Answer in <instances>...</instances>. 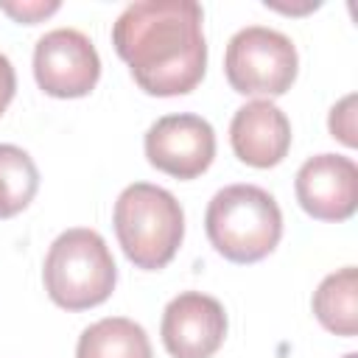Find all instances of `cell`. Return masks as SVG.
Listing matches in <instances>:
<instances>
[{"instance_id":"4fadbf2b","label":"cell","mask_w":358,"mask_h":358,"mask_svg":"<svg viewBox=\"0 0 358 358\" xmlns=\"http://www.w3.org/2000/svg\"><path fill=\"white\" fill-rule=\"evenodd\" d=\"M39 190V171L28 151L0 143V218L22 213Z\"/></svg>"},{"instance_id":"30bf717a","label":"cell","mask_w":358,"mask_h":358,"mask_svg":"<svg viewBox=\"0 0 358 358\" xmlns=\"http://www.w3.org/2000/svg\"><path fill=\"white\" fill-rule=\"evenodd\" d=\"M229 143L241 162L252 168H274L291 148V123L274 101L257 98L232 115Z\"/></svg>"},{"instance_id":"5b68a950","label":"cell","mask_w":358,"mask_h":358,"mask_svg":"<svg viewBox=\"0 0 358 358\" xmlns=\"http://www.w3.org/2000/svg\"><path fill=\"white\" fill-rule=\"evenodd\" d=\"M299 56L294 42L266 25L241 28L224 53V73L235 92L277 98L296 81Z\"/></svg>"},{"instance_id":"7a4b0ae2","label":"cell","mask_w":358,"mask_h":358,"mask_svg":"<svg viewBox=\"0 0 358 358\" xmlns=\"http://www.w3.org/2000/svg\"><path fill=\"white\" fill-rule=\"evenodd\" d=\"M204 229L213 249L227 260L257 263L277 249L282 213L268 190L257 185H227L210 199Z\"/></svg>"},{"instance_id":"3957f363","label":"cell","mask_w":358,"mask_h":358,"mask_svg":"<svg viewBox=\"0 0 358 358\" xmlns=\"http://www.w3.org/2000/svg\"><path fill=\"white\" fill-rule=\"evenodd\" d=\"M112 224L123 255L145 271L165 268L185 238L182 204L171 190L148 182L123 187L115 201Z\"/></svg>"},{"instance_id":"7c38bea8","label":"cell","mask_w":358,"mask_h":358,"mask_svg":"<svg viewBox=\"0 0 358 358\" xmlns=\"http://www.w3.org/2000/svg\"><path fill=\"white\" fill-rule=\"evenodd\" d=\"M313 313L319 324L336 336L352 338L358 333V271L344 266L327 274L313 291Z\"/></svg>"},{"instance_id":"9a60e30c","label":"cell","mask_w":358,"mask_h":358,"mask_svg":"<svg viewBox=\"0 0 358 358\" xmlns=\"http://www.w3.org/2000/svg\"><path fill=\"white\" fill-rule=\"evenodd\" d=\"M62 8L59 0H0V11H6L11 20L22 22V25H36L42 20H48L50 14H56Z\"/></svg>"},{"instance_id":"8fae6325","label":"cell","mask_w":358,"mask_h":358,"mask_svg":"<svg viewBox=\"0 0 358 358\" xmlns=\"http://www.w3.org/2000/svg\"><path fill=\"white\" fill-rule=\"evenodd\" d=\"M76 358H154V352L143 324L126 316H106L78 336Z\"/></svg>"},{"instance_id":"e0dca14e","label":"cell","mask_w":358,"mask_h":358,"mask_svg":"<svg viewBox=\"0 0 358 358\" xmlns=\"http://www.w3.org/2000/svg\"><path fill=\"white\" fill-rule=\"evenodd\" d=\"M344 358H358V352H347V355H344Z\"/></svg>"},{"instance_id":"277c9868","label":"cell","mask_w":358,"mask_h":358,"mask_svg":"<svg viewBox=\"0 0 358 358\" xmlns=\"http://www.w3.org/2000/svg\"><path fill=\"white\" fill-rule=\"evenodd\" d=\"M48 296L64 310H87L106 302L117 282V266L106 241L87 227L62 232L42 266Z\"/></svg>"},{"instance_id":"ba28073f","label":"cell","mask_w":358,"mask_h":358,"mask_svg":"<svg viewBox=\"0 0 358 358\" xmlns=\"http://www.w3.org/2000/svg\"><path fill=\"white\" fill-rule=\"evenodd\" d=\"M159 336L171 358H210L227 338V310L210 294L182 291L165 305Z\"/></svg>"},{"instance_id":"52a82bcc","label":"cell","mask_w":358,"mask_h":358,"mask_svg":"<svg viewBox=\"0 0 358 358\" xmlns=\"http://www.w3.org/2000/svg\"><path fill=\"white\" fill-rule=\"evenodd\" d=\"M143 148L157 171L176 179H196L215 159V131L201 115H165L148 126Z\"/></svg>"},{"instance_id":"6da1fadb","label":"cell","mask_w":358,"mask_h":358,"mask_svg":"<svg viewBox=\"0 0 358 358\" xmlns=\"http://www.w3.org/2000/svg\"><path fill=\"white\" fill-rule=\"evenodd\" d=\"M201 25L204 11L193 0H140L115 20L112 45L143 92L187 95L207 70Z\"/></svg>"},{"instance_id":"5bb4252c","label":"cell","mask_w":358,"mask_h":358,"mask_svg":"<svg viewBox=\"0 0 358 358\" xmlns=\"http://www.w3.org/2000/svg\"><path fill=\"white\" fill-rule=\"evenodd\" d=\"M327 129L336 140H341L344 145L355 148L358 145V137H355V92L344 95L333 109H330V117H327Z\"/></svg>"},{"instance_id":"9c48e42d","label":"cell","mask_w":358,"mask_h":358,"mask_svg":"<svg viewBox=\"0 0 358 358\" xmlns=\"http://www.w3.org/2000/svg\"><path fill=\"white\" fill-rule=\"evenodd\" d=\"M296 201L316 221H347L358 207V165L341 154H316L296 171Z\"/></svg>"},{"instance_id":"2e32d148","label":"cell","mask_w":358,"mask_h":358,"mask_svg":"<svg viewBox=\"0 0 358 358\" xmlns=\"http://www.w3.org/2000/svg\"><path fill=\"white\" fill-rule=\"evenodd\" d=\"M14 92H17V76H14V67H11L8 56L0 53V115H3L6 106L11 103Z\"/></svg>"},{"instance_id":"8992f818","label":"cell","mask_w":358,"mask_h":358,"mask_svg":"<svg viewBox=\"0 0 358 358\" xmlns=\"http://www.w3.org/2000/svg\"><path fill=\"white\" fill-rule=\"evenodd\" d=\"M34 78L50 98H84L101 78V56L87 34L56 28L34 48Z\"/></svg>"}]
</instances>
